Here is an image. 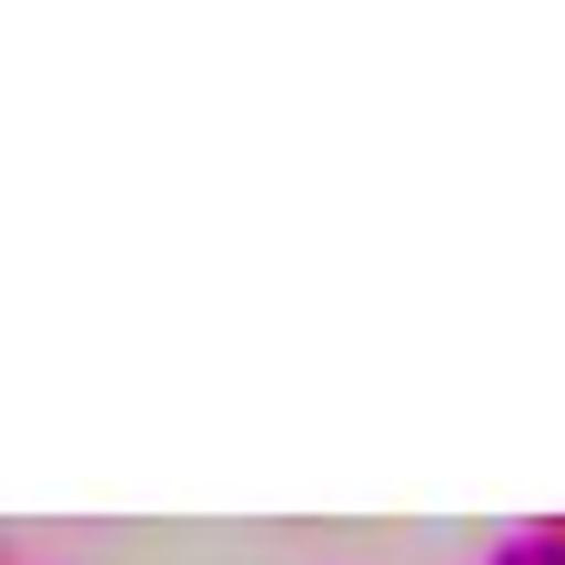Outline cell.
Segmentation results:
<instances>
[{"mask_svg":"<svg viewBox=\"0 0 565 565\" xmlns=\"http://www.w3.org/2000/svg\"><path fill=\"white\" fill-rule=\"evenodd\" d=\"M484 565H535V555H525V535H515V545H494V555H484Z\"/></svg>","mask_w":565,"mask_h":565,"instance_id":"obj_2","label":"cell"},{"mask_svg":"<svg viewBox=\"0 0 565 565\" xmlns=\"http://www.w3.org/2000/svg\"><path fill=\"white\" fill-rule=\"evenodd\" d=\"M525 555H535V565H565V515H545V525H525Z\"/></svg>","mask_w":565,"mask_h":565,"instance_id":"obj_1","label":"cell"}]
</instances>
